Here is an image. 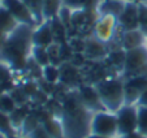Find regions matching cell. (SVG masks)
I'll list each match as a JSON object with an SVG mask.
<instances>
[{"label": "cell", "instance_id": "6da1fadb", "mask_svg": "<svg viewBox=\"0 0 147 138\" xmlns=\"http://www.w3.org/2000/svg\"><path fill=\"white\" fill-rule=\"evenodd\" d=\"M33 26L18 25L8 34L4 47L0 51V61H4L12 70L26 69L33 50Z\"/></svg>", "mask_w": 147, "mask_h": 138}, {"label": "cell", "instance_id": "7a4b0ae2", "mask_svg": "<svg viewBox=\"0 0 147 138\" xmlns=\"http://www.w3.org/2000/svg\"><path fill=\"white\" fill-rule=\"evenodd\" d=\"M86 108L81 104L80 99H77L73 107H65L61 117V124L64 128L65 138H86L90 134V122L91 120H86L87 115Z\"/></svg>", "mask_w": 147, "mask_h": 138}, {"label": "cell", "instance_id": "3957f363", "mask_svg": "<svg viewBox=\"0 0 147 138\" xmlns=\"http://www.w3.org/2000/svg\"><path fill=\"white\" fill-rule=\"evenodd\" d=\"M106 111L116 112L125 104V82L119 78L102 80L95 85Z\"/></svg>", "mask_w": 147, "mask_h": 138}, {"label": "cell", "instance_id": "277c9868", "mask_svg": "<svg viewBox=\"0 0 147 138\" xmlns=\"http://www.w3.org/2000/svg\"><path fill=\"white\" fill-rule=\"evenodd\" d=\"M124 72L131 77L144 76L147 72V47L141 46L125 51L124 55Z\"/></svg>", "mask_w": 147, "mask_h": 138}, {"label": "cell", "instance_id": "5b68a950", "mask_svg": "<svg viewBox=\"0 0 147 138\" xmlns=\"http://www.w3.org/2000/svg\"><path fill=\"white\" fill-rule=\"evenodd\" d=\"M90 132L92 134H99L111 138L117 135L119 128H117L116 113L109 112V111L95 112L91 117V122H90Z\"/></svg>", "mask_w": 147, "mask_h": 138}, {"label": "cell", "instance_id": "8992f818", "mask_svg": "<svg viewBox=\"0 0 147 138\" xmlns=\"http://www.w3.org/2000/svg\"><path fill=\"white\" fill-rule=\"evenodd\" d=\"M115 113L117 117V128H119L120 137L137 132L138 129V106L124 104Z\"/></svg>", "mask_w": 147, "mask_h": 138}, {"label": "cell", "instance_id": "52a82bcc", "mask_svg": "<svg viewBox=\"0 0 147 138\" xmlns=\"http://www.w3.org/2000/svg\"><path fill=\"white\" fill-rule=\"evenodd\" d=\"M1 5L11 12L20 25H29L33 28L38 26L35 17L33 16L24 0H1Z\"/></svg>", "mask_w": 147, "mask_h": 138}, {"label": "cell", "instance_id": "ba28073f", "mask_svg": "<svg viewBox=\"0 0 147 138\" xmlns=\"http://www.w3.org/2000/svg\"><path fill=\"white\" fill-rule=\"evenodd\" d=\"M78 99L81 104L89 111H94V112L106 111L95 86H82L78 91Z\"/></svg>", "mask_w": 147, "mask_h": 138}, {"label": "cell", "instance_id": "9c48e42d", "mask_svg": "<svg viewBox=\"0 0 147 138\" xmlns=\"http://www.w3.org/2000/svg\"><path fill=\"white\" fill-rule=\"evenodd\" d=\"M53 26L52 21L46 20L45 22L39 24L33 30V46L48 48L53 44Z\"/></svg>", "mask_w": 147, "mask_h": 138}, {"label": "cell", "instance_id": "30bf717a", "mask_svg": "<svg viewBox=\"0 0 147 138\" xmlns=\"http://www.w3.org/2000/svg\"><path fill=\"white\" fill-rule=\"evenodd\" d=\"M116 22H119L112 16H102L95 26V37L102 42H107L113 35Z\"/></svg>", "mask_w": 147, "mask_h": 138}, {"label": "cell", "instance_id": "8fae6325", "mask_svg": "<svg viewBox=\"0 0 147 138\" xmlns=\"http://www.w3.org/2000/svg\"><path fill=\"white\" fill-rule=\"evenodd\" d=\"M119 22L125 28V30H134V29H139L138 5L134 4V1H128V3H126L125 11H124V13L121 14V17L119 18Z\"/></svg>", "mask_w": 147, "mask_h": 138}, {"label": "cell", "instance_id": "7c38bea8", "mask_svg": "<svg viewBox=\"0 0 147 138\" xmlns=\"http://www.w3.org/2000/svg\"><path fill=\"white\" fill-rule=\"evenodd\" d=\"M128 1L124 0H102L98 7V12L102 16H112L119 21L121 14L124 13Z\"/></svg>", "mask_w": 147, "mask_h": 138}, {"label": "cell", "instance_id": "4fadbf2b", "mask_svg": "<svg viewBox=\"0 0 147 138\" xmlns=\"http://www.w3.org/2000/svg\"><path fill=\"white\" fill-rule=\"evenodd\" d=\"M146 43V34L141 29H134V30H125L121 38L122 48L125 51L131 50L136 47L144 46Z\"/></svg>", "mask_w": 147, "mask_h": 138}, {"label": "cell", "instance_id": "5bb4252c", "mask_svg": "<svg viewBox=\"0 0 147 138\" xmlns=\"http://www.w3.org/2000/svg\"><path fill=\"white\" fill-rule=\"evenodd\" d=\"M20 24L17 22V20L12 16V13L7 8H4L3 5L0 7V33L4 34H11L12 31H14L17 29Z\"/></svg>", "mask_w": 147, "mask_h": 138}, {"label": "cell", "instance_id": "9a60e30c", "mask_svg": "<svg viewBox=\"0 0 147 138\" xmlns=\"http://www.w3.org/2000/svg\"><path fill=\"white\" fill-rule=\"evenodd\" d=\"M102 0H63V5L70 8L72 11L92 12L98 9Z\"/></svg>", "mask_w": 147, "mask_h": 138}, {"label": "cell", "instance_id": "2e32d148", "mask_svg": "<svg viewBox=\"0 0 147 138\" xmlns=\"http://www.w3.org/2000/svg\"><path fill=\"white\" fill-rule=\"evenodd\" d=\"M11 66L4 61H0V94L9 93L13 89V74Z\"/></svg>", "mask_w": 147, "mask_h": 138}, {"label": "cell", "instance_id": "e0dca14e", "mask_svg": "<svg viewBox=\"0 0 147 138\" xmlns=\"http://www.w3.org/2000/svg\"><path fill=\"white\" fill-rule=\"evenodd\" d=\"M85 52L91 59H100L106 55V44L95 37V38L89 39L85 47Z\"/></svg>", "mask_w": 147, "mask_h": 138}, {"label": "cell", "instance_id": "ac0fdd59", "mask_svg": "<svg viewBox=\"0 0 147 138\" xmlns=\"http://www.w3.org/2000/svg\"><path fill=\"white\" fill-rule=\"evenodd\" d=\"M63 7V0H43V17L45 20L57 18L59 12Z\"/></svg>", "mask_w": 147, "mask_h": 138}, {"label": "cell", "instance_id": "d6986e66", "mask_svg": "<svg viewBox=\"0 0 147 138\" xmlns=\"http://www.w3.org/2000/svg\"><path fill=\"white\" fill-rule=\"evenodd\" d=\"M42 125L45 126V129L47 130V133L52 138H65L64 128H63V124H61V120L59 121L53 116H51L45 122H42Z\"/></svg>", "mask_w": 147, "mask_h": 138}, {"label": "cell", "instance_id": "ffe728a7", "mask_svg": "<svg viewBox=\"0 0 147 138\" xmlns=\"http://www.w3.org/2000/svg\"><path fill=\"white\" fill-rule=\"evenodd\" d=\"M31 59H33L34 63H36L40 68L51 64L50 53H48V50L46 47L33 46V50H31Z\"/></svg>", "mask_w": 147, "mask_h": 138}, {"label": "cell", "instance_id": "44dd1931", "mask_svg": "<svg viewBox=\"0 0 147 138\" xmlns=\"http://www.w3.org/2000/svg\"><path fill=\"white\" fill-rule=\"evenodd\" d=\"M42 77H43V80H45L47 83L53 85V83H56L59 80H60L61 72L55 64L51 63V64H48V65L42 68Z\"/></svg>", "mask_w": 147, "mask_h": 138}, {"label": "cell", "instance_id": "7402d4cb", "mask_svg": "<svg viewBox=\"0 0 147 138\" xmlns=\"http://www.w3.org/2000/svg\"><path fill=\"white\" fill-rule=\"evenodd\" d=\"M40 124H42L40 120L38 119V116H36L35 113H28V116L25 117V120H24V122H22V126L20 129L21 135L28 137V135L30 134L33 130H35Z\"/></svg>", "mask_w": 147, "mask_h": 138}, {"label": "cell", "instance_id": "603a6c76", "mask_svg": "<svg viewBox=\"0 0 147 138\" xmlns=\"http://www.w3.org/2000/svg\"><path fill=\"white\" fill-rule=\"evenodd\" d=\"M24 1L33 13V16L35 17L38 25L46 21L45 17H43V0H24Z\"/></svg>", "mask_w": 147, "mask_h": 138}, {"label": "cell", "instance_id": "cb8c5ba5", "mask_svg": "<svg viewBox=\"0 0 147 138\" xmlns=\"http://www.w3.org/2000/svg\"><path fill=\"white\" fill-rule=\"evenodd\" d=\"M0 133L4 134L5 137H11V135L17 134V129L13 126L11 116L8 113L0 112Z\"/></svg>", "mask_w": 147, "mask_h": 138}, {"label": "cell", "instance_id": "d4e9b609", "mask_svg": "<svg viewBox=\"0 0 147 138\" xmlns=\"http://www.w3.org/2000/svg\"><path fill=\"white\" fill-rule=\"evenodd\" d=\"M17 107L18 106H17V103L14 102V99L12 98V95L9 93H1L0 94V112L11 115Z\"/></svg>", "mask_w": 147, "mask_h": 138}, {"label": "cell", "instance_id": "484cf974", "mask_svg": "<svg viewBox=\"0 0 147 138\" xmlns=\"http://www.w3.org/2000/svg\"><path fill=\"white\" fill-rule=\"evenodd\" d=\"M9 116H11L13 126L17 129V132H20V129H21V126H22L24 120H25V117L28 116V112L25 111V108H24L22 106H18V107H17Z\"/></svg>", "mask_w": 147, "mask_h": 138}, {"label": "cell", "instance_id": "4316f807", "mask_svg": "<svg viewBox=\"0 0 147 138\" xmlns=\"http://www.w3.org/2000/svg\"><path fill=\"white\" fill-rule=\"evenodd\" d=\"M137 132L147 137V107L138 106V129Z\"/></svg>", "mask_w": 147, "mask_h": 138}, {"label": "cell", "instance_id": "83f0119b", "mask_svg": "<svg viewBox=\"0 0 147 138\" xmlns=\"http://www.w3.org/2000/svg\"><path fill=\"white\" fill-rule=\"evenodd\" d=\"M28 138H52V137L48 134L47 130L45 129V126L40 124L35 130H33V132L28 135Z\"/></svg>", "mask_w": 147, "mask_h": 138}, {"label": "cell", "instance_id": "f1b7e54d", "mask_svg": "<svg viewBox=\"0 0 147 138\" xmlns=\"http://www.w3.org/2000/svg\"><path fill=\"white\" fill-rule=\"evenodd\" d=\"M137 106H141V107H147V87L141 93L138 100H137Z\"/></svg>", "mask_w": 147, "mask_h": 138}, {"label": "cell", "instance_id": "f546056e", "mask_svg": "<svg viewBox=\"0 0 147 138\" xmlns=\"http://www.w3.org/2000/svg\"><path fill=\"white\" fill-rule=\"evenodd\" d=\"M121 138H147V137H144V135L141 134L139 132H133V133H130V134H126Z\"/></svg>", "mask_w": 147, "mask_h": 138}, {"label": "cell", "instance_id": "4dcf8cb0", "mask_svg": "<svg viewBox=\"0 0 147 138\" xmlns=\"http://www.w3.org/2000/svg\"><path fill=\"white\" fill-rule=\"evenodd\" d=\"M7 34H4V33H0V51H1V48L4 47V44H5V42H7Z\"/></svg>", "mask_w": 147, "mask_h": 138}, {"label": "cell", "instance_id": "1f68e13d", "mask_svg": "<svg viewBox=\"0 0 147 138\" xmlns=\"http://www.w3.org/2000/svg\"><path fill=\"white\" fill-rule=\"evenodd\" d=\"M86 138H111V137H104V135H99V134H92V133H90V134L87 135Z\"/></svg>", "mask_w": 147, "mask_h": 138}, {"label": "cell", "instance_id": "d6a6232c", "mask_svg": "<svg viewBox=\"0 0 147 138\" xmlns=\"http://www.w3.org/2000/svg\"><path fill=\"white\" fill-rule=\"evenodd\" d=\"M8 138H28V137H24V135H18V134H14V135H11Z\"/></svg>", "mask_w": 147, "mask_h": 138}, {"label": "cell", "instance_id": "836d02e7", "mask_svg": "<svg viewBox=\"0 0 147 138\" xmlns=\"http://www.w3.org/2000/svg\"><path fill=\"white\" fill-rule=\"evenodd\" d=\"M0 138H8V137H5L4 134H1V133H0Z\"/></svg>", "mask_w": 147, "mask_h": 138}, {"label": "cell", "instance_id": "e575fe53", "mask_svg": "<svg viewBox=\"0 0 147 138\" xmlns=\"http://www.w3.org/2000/svg\"><path fill=\"white\" fill-rule=\"evenodd\" d=\"M144 46H146V47H147V35H146V43H144Z\"/></svg>", "mask_w": 147, "mask_h": 138}, {"label": "cell", "instance_id": "d590c367", "mask_svg": "<svg viewBox=\"0 0 147 138\" xmlns=\"http://www.w3.org/2000/svg\"><path fill=\"white\" fill-rule=\"evenodd\" d=\"M124 1H134V0H124Z\"/></svg>", "mask_w": 147, "mask_h": 138}, {"label": "cell", "instance_id": "8d00e7d4", "mask_svg": "<svg viewBox=\"0 0 147 138\" xmlns=\"http://www.w3.org/2000/svg\"><path fill=\"white\" fill-rule=\"evenodd\" d=\"M0 7H1V0H0Z\"/></svg>", "mask_w": 147, "mask_h": 138}]
</instances>
